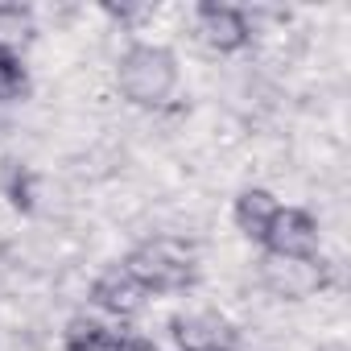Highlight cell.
<instances>
[{"label": "cell", "mask_w": 351, "mask_h": 351, "mask_svg": "<svg viewBox=\"0 0 351 351\" xmlns=\"http://www.w3.org/2000/svg\"><path fill=\"white\" fill-rule=\"evenodd\" d=\"M145 293H186L199 281V252L178 236H149L120 261Z\"/></svg>", "instance_id": "cell-1"}, {"label": "cell", "mask_w": 351, "mask_h": 351, "mask_svg": "<svg viewBox=\"0 0 351 351\" xmlns=\"http://www.w3.org/2000/svg\"><path fill=\"white\" fill-rule=\"evenodd\" d=\"M116 87L132 108H165L178 91V58L165 46L136 42L116 62Z\"/></svg>", "instance_id": "cell-2"}, {"label": "cell", "mask_w": 351, "mask_h": 351, "mask_svg": "<svg viewBox=\"0 0 351 351\" xmlns=\"http://www.w3.org/2000/svg\"><path fill=\"white\" fill-rule=\"evenodd\" d=\"M330 273L322 265V256H261V285L281 298V302H302V298H314L318 289H326Z\"/></svg>", "instance_id": "cell-3"}, {"label": "cell", "mask_w": 351, "mask_h": 351, "mask_svg": "<svg viewBox=\"0 0 351 351\" xmlns=\"http://www.w3.org/2000/svg\"><path fill=\"white\" fill-rule=\"evenodd\" d=\"M318 219L310 215V211H302V207H281L277 215H273V223H269V232H265V252L269 256H298V261H306V256H318Z\"/></svg>", "instance_id": "cell-4"}, {"label": "cell", "mask_w": 351, "mask_h": 351, "mask_svg": "<svg viewBox=\"0 0 351 351\" xmlns=\"http://www.w3.org/2000/svg\"><path fill=\"white\" fill-rule=\"evenodd\" d=\"M169 335H173V343H178V351H240L236 326L223 314H215V310L178 314L169 322Z\"/></svg>", "instance_id": "cell-5"}, {"label": "cell", "mask_w": 351, "mask_h": 351, "mask_svg": "<svg viewBox=\"0 0 351 351\" xmlns=\"http://www.w3.org/2000/svg\"><path fill=\"white\" fill-rule=\"evenodd\" d=\"M195 29H199L203 46H211L215 54H236L252 42L248 17L232 5H199L195 9Z\"/></svg>", "instance_id": "cell-6"}, {"label": "cell", "mask_w": 351, "mask_h": 351, "mask_svg": "<svg viewBox=\"0 0 351 351\" xmlns=\"http://www.w3.org/2000/svg\"><path fill=\"white\" fill-rule=\"evenodd\" d=\"M91 302H95L99 310L116 314V318H132V314L145 310L149 293H145V285H141L124 265H108V269L91 281Z\"/></svg>", "instance_id": "cell-7"}, {"label": "cell", "mask_w": 351, "mask_h": 351, "mask_svg": "<svg viewBox=\"0 0 351 351\" xmlns=\"http://www.w3.org/2000/svg\"><path fill=\"white\" fill-rule=\"evenodd\" d=\"M277 211H281V203L273 199V191H265V186H248V191H240V195H236L232 219H236V228H240L248 240H256V244H261Z\"/></svg>", "instance_id": "cell-8"}, {"label": "cell", "mask_w": 351, "mask_h": 351, "mask_svg": "<svg viewBox=\"0 0 351 351\" xmlns=\"http://www.w3.org/2000/svg\"><path fill=\"white\" fill-rule=\"evenodd\" d=\"M62 347L66 351H120V335L108 330L104 322L95 318H71L66 330H62Z\"/></svg>", "instance_id": "cell-9"}, {"label": "cell", "mask_w": 351, "mask_h": 351, "mask_svg": "<svg viewBox=\"0 0 351 351\" xmlns=\"http://www.w3.org/2000/svg\"><path fill=\"white\" fill-rule=\"evenodd\" d=\"M29 91V71L17 46H0V104H17Z\"/></svg>", "instance_id": "cell-10"}, {"label": "cell", "mask_w": 351, "mask_h": 351, "mask_svg": "<svg viewBox=\"0 0 351 351\" xmlns=\"http://www.w3.org/2000/svg\"><path fill=\"white\" fill-rule=\"evenodd\" d=\"M0 191H5V199L17 211H34V169L21 165V161H5V169H0Z\"/></svg>", "instance_id": "cell-11"}, {"label": "cell", "mask_w": 351, "mask_h": 351, "mask_svg": "<svg viewBox=\"0 0 351 351\" xmlns=\"http://www.w3.org/2000/svg\"><path fill=\"white\" fill-rule=\"evenodd\" d=\"M29 29H34L29 9H21V5H0V46H13Z\"/></svg>", "instance_id": "cell-12"}, {"label": "cell", "mask_w": 351, "mask_h": 351, "mask_svg": "<svg viewBox=\"0 0 351 351\" xmlns=\"http://www.w3.org/2000/svg\"><path fill=\"white\" fill-rule=\"evenodd\" d=\"M120 351H157V343L145 335H120Z\"/></svg>", "instance_id": "cell-13"}, {"label": "cell", "mask_w": 351, "mask_h": 351, "mask_svg": "<svg viewBox=\"0 0 351 351\" xmlns=\"http://www.w3.org/2000/svg\"><path fill=\"white\" fill-rule=\"evenodd\" d=\"M330 351H335V347H330Z\"/></svg>", "instance_id": "cell-14"}]
</instances>
